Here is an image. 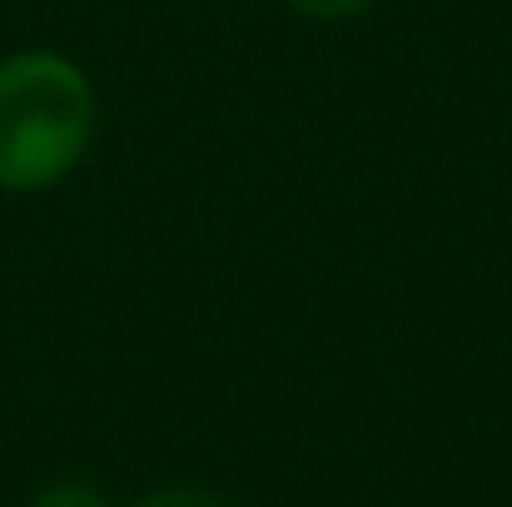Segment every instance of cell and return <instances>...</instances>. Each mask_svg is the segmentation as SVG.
I'll use <instances>...</instances> for the list:
<instances>
[{
	"mask_svg": "<svg viewBox=\"0 0 512 507\" xmlns=\"http://www.w3.org/2000/svg\"><path fill=\"white\" fill-rule=\"evenodd\" d=\"M299 15H314V20H348L358 10H368L373 0H289Z\"/></svg>",
	"mask_w": 512,
	"mask_h": 507,
	"instance_id": "277c9868",
	"label": "cell"
},
{
	"mask_svg": "<svg viewBox=\"0 0 512 507\" xmlns=\"http://www.w3.org/2000/svg\"><path fill=\"white\" fill-rule=\"evenodd\" d=\"M135 507H234V503H224V498H214L204 488H165V493H150L145 503Z\"/></svg>",
	"mask_w": 512,
	"mask_h": 507,
	"instance_id": "3957f363",
	"label": "cell"
},
{
	"mask_svg": "<svg viewBox=\"0 0 512 507\" xmlns=\"http://www.w3.org/2000/svg\"><path fill=\"white\" fill-rule=\"evenodd\" d=\"M95 85L55 50L0 60V194H40L85 160L95 140Z\"/></svg>",
	"mask_w": 512,
	"mask_h": 507,
	"instance_id": "6da1fadb",
	"label": "cell"
},
{
	"mask_svg": "<svg viewBox=\"0 0 512 507\" xmlns=\"http://www.w3.org/2000/svg\"><path fill=\"white\" fill-rule=\"evenodd\" d=\"M30 507H105V498L90 488V483H75V478H60L50 488H40Z\"/></svg>",
	"mask_w": 512,
	"mask_h": 507,
	"instance_id": "7a4b0ae2",
	"label": "cell"
}]
</instances>
